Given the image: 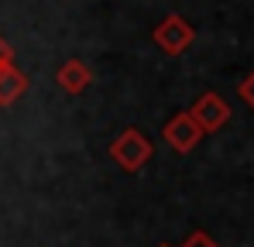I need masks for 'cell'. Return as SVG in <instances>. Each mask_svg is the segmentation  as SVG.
Masks as SVG:
<instances>
[{
  "mask_svg": "<svg viewBox=\"0 0 254 247\" xmlns=\"http://www.w3.org/2000/svg\"><path fill=\"white\" fill-rule=\"evenodd\" d=\"M151 141H148V134L144 130H137V127H127L117 134V141L110 144V158L121 165L124 172H141L144 165L151 162Z\"/></svg>",
  "mask_w": 254,
  "mask_h": 247,
  "instance_id": "6da1fadb",
  "label": "cell"
},
{
  "mask_svg": "<svg viewBox=\"0 0 254 247\" xmlns=\"http://www.w3.org/2000/svg\"><path fill=\"white\" fill-rule=\"evenodd\" d=\"M151 38H155V45H158L162 52L179 55V52H186V48H189V41H192V28L186 24V17L169 14L165 21H158V28L151 31Z\"/></svg>",
  "mask_w": 254,
  "mask_h": 247,
  "instance_id": "7a4b0ae2",
  "label": "cell"
},
{
  "mask_svg": "<svg viewBox=\"0 0 254 247\" xmlns=\"http://www.w3.org/2000/svg\"><path fill=\"white\" fill-rule=\"evenodd\" d=\"M203 137V130H199V124L192 121L189 114H175L169 124H165V141H169L175 151H192L196 148V141Z\"/></svg>",
  "mask_w": 254,
  "mask_h": 247,
  "instance_id": "3957f363",
  "label": "cell"
},
{
  "mask_svg": "<svg viewBox=\"0 0 254 247\" xmlns=\"http://www.w3.org/2000/svg\"><path fill=\"white\" fill-rule=\"evenodd\" d=\"M189 117L199 124V130H216V127H223V124H227L230 110H227V103H223L216 93H206V96H199V100H196V107H192V114H189Z\"/></svg>",
  "mask_w": 254,
  "mask_h": 247,
  "instance_id": "277c9868",
  "label": "cell"
},
{
  "mask_svg": "<svg viewBox=\"0 0 254 247\" xmlns=\"http://www.w3.org/2000/svg\"><path fill=\"white\" fill-rule=\"evenodd\" d=\"M55 82L65 89V93H83L86 86L93 82V69L86 65V62H79V59H65L59 69H55Z\"/></svg>",
  "mask_w": 254,
  "mask_h": 247,
  "instance_id": "5b68a950",
  "label": "cell"
},
{
  "mask_svg": "<svg viewBox=\"0 0 254 247\" xmlns=\"http://www.w3.org/2000/svg\"><path fill=\"white\" fill-rule=\"evenodd\" d=\"M28 89V76L17 65H3L0 69V107H14Z\"/></svg>",
  "mask_w": 254,
  "mask_h": 247,
  "instance_id": "8992f818",
  "label": "cell"
},
{
  "mask_svg": "<svg viewBox=\"0 0 254 247\" xmlns=\"http://www.w3.org/2000/svg\"><path fill=\"white\" fill-rule=\"evenodd\" d=\"M3 65H14V48H10V41L0 35V69Z\"/></svg>",
  "mask_w": 254,
  "mask_h": 247,
  "instance_id": "52a82bcc",
  "label": "cell"
},
{
  "mask_svg": "<svg viewBox=\"0 0 254 247\" xmlns=\"http://www.w3.org/2000/svg\"><path fill=\"white\" fill-rule=\"evenodd\" d=\"M182 247H216V244H213L206 234H192V237H186V244H182Z\"/></svg>",
  "mask_w": 254,
  "mask_h": 247,
  "instance_id": "ba28073f",
  "label": "cell"
},
{
  "mask_svg": "<svg viewBox=\"0 0 254 247\" xmlns=\"http://www.w3.org/2000/svg\"><path fill=\"white\" fill-rule=\"evenodd\" d=\"M241 96H244L248 103H254V76H251L248 82H244V86H241Z\"/></svg>",
  "mask_w": 254,
  "mask_h": 247,
  "instance_id": "9c48e42d",
  "label": "cell"
},
{
  "mask_svg": "<svg viewBox=\"0 0 254 247\" xmlns=\"http://www.w3.org/2000/svg\"><path fill=\"white\" fill-rule=\"evenodd\" d=\"M162 247H169V244H162Z\"/></svg>",
  "mask_w": 254,
  "mask_h": 247,
  "instance_id": "30bf717a",
  "label": "cell"
}]
</instances>
